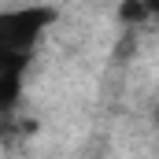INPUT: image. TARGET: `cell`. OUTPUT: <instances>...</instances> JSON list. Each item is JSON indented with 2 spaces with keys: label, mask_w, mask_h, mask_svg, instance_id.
I'll return each instance as SVG.
<instances>
[{
  "label": "cell",
  "mask_w": 159,
  "mask_h": 159,
  "mask_svg": "<svg viewBox=\"0 0 159 159\" xmlns=\"http://www.w3.org/2000/svg\"><path fill=\"white\" fill-rule=\"evenodd\" d=\"M148 11H152L148 4H126L119 15H122V19H148Z\"/></svg>",
  "instance_id": "cell-3"
},
{
  "label": "cell",
  "mask_w": 159,
  "mask_h": 159,
  "mask_svg": "<svg viewBox=\"0 0 159 159\" xmlns=\"http://www.w3.org/2000/svg\"><path fill=\"white\" fill-rule=\"evenodd\" d=\"M156 126H159V111H156Z\"/></svg>",
  "instance_id": "cell-4"
},
{
  "label": "cell",
  "mask_w": 159,
  "mask_h": 159,
  "mask_svg": "<svg viewBox=\"0 0 159 159\" xmlns=\"http://www.w3.org/2000/svg\"><path fill=\"white\" fill-rule=\"evenodd\" d=\"M22 67L26 56H0V111H7L22 93Z\"/></svg>",
  "instance_id": "cell-2"
},
{
  "label": "cell",
  "mask_w": 159,
  "mask_h": 159,
  "mask_svg": "<svg viewBox=\"0 0 159 159\" xmlns=\"http://www.w3.org/2000/svg\"><path fill=\"white\" fill-rule=\"evenodd\" d=\"M56 19L52 7H19L0 11V56H26V48L41 37V30Z\"/></svg>",
  "instance_id": "cell-1"
}]
</instances>
